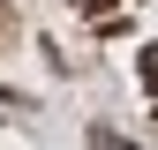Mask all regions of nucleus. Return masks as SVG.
Segmentation results:
<instances>
[{"label":"nucleus","mask_w":158,"mask_h":150,"mask_svg":"<svg viewBox=\"0 0 158 150\" xmlns=\"http://www.w3.org/2000/svg\"><path fill=\"white\" fill-rule=\"evenodd\" d=\"M8 38H15V15H8V0H0V45H8Z\"/></svg>","instance_id":"nucleus-1"}]
</instances>
